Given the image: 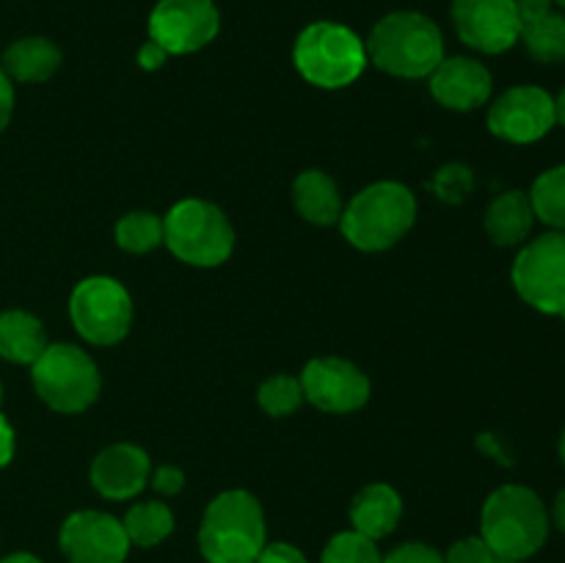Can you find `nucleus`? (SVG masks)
<instances>
[{
	"instance_id": "a19ab883",
	"label": "nucleus",
	"mask_w": 565,
	"mask_h": 563,
	"mask_svg": "<svg viewBox=\"0 0 565 563\" xmlns=\"http://www.w3.org/2000/svg\"><path fill=\"white\" fill-rule=\"evenodd\" d=\"M497 563H524V561H505V557H497Z\"/></svg>"
},
{
	"instance_id": "f704fd0d",
	"label": "nucleus",
	"mask_w": 565,
	"mask_h": 563,
	"mask_svg": "<svg viewBox=\"0 0 565 563\" xmlns=\"http://www.w3.org/2000/svg\"><path fill=\"white\" fill-rule=\"evenodd\" d=\"M166 59H169V53L158 42H152V39L138 50V64H141V70H160L166 64Z\"/></svg>"
},
{
	"instance_id": "c9c22d12",
	"label": "nucleus",
	"mask_w": 565,
	"mask_h": 563,
	"mask_svg": "<svg viewBox=\"0 0 565 563\" xmlns=\"http://www.w3.org/2000/svg\"><path fill=\"white\" fill-rule=\"evenodd\" d=\"M11 456H14V428L0 414V469L11 461Z\"/></svg>"
},
{
	"instance_id": "4be33fe9",
	"label": "nucleus",
	"mask_w": 565,
	"mask_h": 563,
	"mask_svg": "<svg viewBox=\"0 0 565 563\" xmlns=\"http://www.w3.org/2000/svg\"><path fill=\"white\" fill-rule=\"evenodd\" d=\"M121 524H125L130 544L154 546L171 535V530H174V513H171V508L160 500L136 502V506L125 513Z\"/></svg>"
},
{
	"instance_id": "2eb2a0df",
	"label": "nucleus",
	"mask_w": 565,
	"mask_h": 563,
	"mask_svg": "<svg viewBox=\"0 0 565 563\" xmlns=\"http://www.w3.org/2000/svg\"><path fill=\"white\" fill-rule=\"evenodd\" d=\"M92 484L105 500H130L149 484V453L138 445H110L92 461Z\"/></svg>"
},
{
	"instance_id": "6ab92c4d",
	"label": "nucleus",
	"mask_w": 565,
	"mask_h": 563,
	"mask_svg": "<svg viewBox=\"0 0 565 563\" xmlns=\"http://www.w3.org/2000/svg\"><path fill=\"white\" fill-rule=\"evenodd\" d=\"M61 50L44 36H25L9 44L0 70L17 83H44L58 72Z\"/></svg>"
},
{
	"instance_id": "423d86ee",
	"label": "nucleus",
	"mask_w": 565,
	"mask_h": 563,
	"mask_svg": "<svg viewBox=\"0 0 565 563\" xmlns=\"http://www.w3.org/2000/svg\"><path fill=\"white\" fill-rule=\"evenodd\" d=\"M163 243L182 263L215 268L235 252V230L215 204L204 199H182L163 219Z\"/></svg>"
},
{
	"instance_id": "1a4fd4ad",
	"label": "nucleus",
	"mask_w": 565,
	"mask_h": 563,
	"mask_svg": "<svg viewBox=\"0 0 565 563\" xmlns=\"http://www.w3.org/2000/svg\"><path fill=\"white\" fill-rule=\"evenodd\" d=\"M513 287L533 309L565 315V232L539 235L519 252L513 263Z\"/></svg>"
},
{
	"instance_id": "4c0bfd02",
	"label": "nucleus",
	"mask_w": 565,
	"mask_h": 563,
	"mask_svg": "<svg viewBox=\"0 0 565 563\" xmlns=\"http://www.w3.org/2000/svg\"><path fill=\"white\" fill-rule=\"evenodd\" d=\"M0 563H42V561H39L36 555H31V552H14V555L3 557Z\"/></svg>"
},
{
	"instance_id": "7c9ffc66",
	"label": "nucleus",
	"mask_w": 565,
	"mask_h": 563,
	"mask_svg": "<svg viewBox=\"0 0 565 563\" xmlns=\"http://www.w3.org/2000/svg\"><path fill=\"white\" fill-rule=\"evenodd\" d=\"M254 563H309L303 552L292 544H265Z\"/></svg>"
},
{
	"instance_id": "c03bdc74",
	"label": "nucleus",
	"mask_w": 565,
	"mask_h": 563,
	"mask_svg": "<svg viewBox=\"0 0 565 563\" xmlns=\"http://www.w3.org/2000/svg\"><path fill=\"white\" fill-rule=\"evenodd\" d=\"M563 318H565V315H563Z\"/></svg>"
},
{
	"instance_id": "37998d69",
	"label": "nucleus",
	"mask_w": 565,
	"mask_h": 563,
	"mask_svg": "<svg viewBox=\"0 0 565 563\" xmlns=\"http://www.w3.org/2000/svg\"><path fill=\"white\" fill-rule=\"evenodd\" d=\"M0 401H3V384H0Z\"/></svg>"
},
{
	"instance_id": "0eeeda50",
	"label": "nucleus",
	"mask_w": 565,
	"mask_h": 563,
	"mask_svg": "<svg viewBox=\"0 0 565 563\" xmlns=\"http://www.w3.org/2000/svg\"><path fill=\"white\" fill-rule=\"evenodd\" d=\"M31 381L36 395L61 414L86 412L103 386L94 359L70 342L44 348L42 357L31 364Z\"/></svg>"
},
{
	"instance_id": "c85d7f7f",
	"label": "nucleus",
	"mask_w": 565,
	"mask_h": 563,
	"mask_svg": "<svg viewBox=\"0 0 565 563\" xmlns=\"http://www.w3.org/2000/svg\"><path fill=\"white\" fill-rule=\"evenodd\" d=\"M445 563H497V555L486 544L483 535H469V539L456 541L445 555Z\"/></svg>"
},
{
	"instance_id": "cd10ccee",
	"label": "nucleus",
	"mask_w": 565,
	"mask_h": 563,
	"mask_svg": "<svg viewBox=\"0 0 565 563\" xmlns=\"http://www.w3.org/2000/svg\"><path fill=\"white\" fill-rule=\"evenodd\" d=\"M472 185H475L472 171H469L463 163L445 166V169L436 171L434 182H430V188L436 191V196L445 199L447 204L463 202V199H467V193L472 191Z\"/></svg>"
},
{
	"instance_id": "aec40b11",
	"label": "nucleus",
	"mask_w": 565,
	"mask_h": 563,
	"mask_svg": "<svg viewBox=\"0 0 565 563\" xmlns=\"http://www.w3.org/2000/svg\"><path fill=\"white\" fill-rule=\"evenodd\" d=\"M47 346V331L36 315L25 309L0 312V357L6 362L33 364Z\"/></svg>"
},
{
	"instance_id": "c756f323",
	"label": "nucleus",
	"mask_w": 565,
	"mask_h": 563,
	"mask_svg": "<svg viewBox=\"0 0 565 563\" xmlns=\"http://www.w3.org/2000/svg\"><path fill=\"white\" fill-rule=\"evenodd\" d=\"M384 563H445V557L434 546L414 541V544H401L397 550H392Z\"/></svg>"
},
{
	"instance_id": "f8f14e48",
	"label": "nucleus",
	"mask_w": 565,
	"mask_h": 563,
	"mask_svg": "<svg viewBox=\"0 0 565 563\" xmlns=\"http://www.w3.org/2000/svg\"><path fill=\"white\" fill-rule=\"evenodd\" d=\"M58 546L70 563H125L130 539L110 513L75 511L61 524Z\"/></svg>"
},
{
	"instance_id": "e433bc0d",
	"label": "nucleus",
	"mask_w": 565,
	"mask_h": 563,
	"mask_svg": "<svg viewBox=\"0 0 565 563\" xmlns=\"http://www.w3.org/2000/svg\"><path fill=\"white\" fill-rule=\"evenodd\" d=\"M552 522H555V528L561 533H565V489H561V495L552 502Z\"/></svg>"
},
{
	"instance_id": "7ed1b4c3",
	"label": "nucleus",
	"mask_w": 565,
	"mask_h": 563,
	"mask_svg": "<svg viewBox=\"0 0 565 563\" xmlns=\"http://www.w3.org/2000/svg\"><path fill=\"white\" fill-rule=\"evenodd\" d=\"M265 546V513L254 495L224 491L207 506L199 550L207 563H254Z\"/></svg>"
},
{
	"instance_id": "6e6552de",
	"label": "nucleus",
	"mask_w": 565,
	"mask_h": 563,
	"mask_svg": "<svg viewBox=\"0 0 565 563\" xmlns=\"http://www.w3.org/2000/svg\"><path fill=\"white\" fill-rule=\"evenodd\" d=\"M70 318L77 334L92 346H116L132 323V298L110 276H88L72 290Z\"/></svg>"
},
{
	"instance_id": "ddd939ff",
	"label": "nucleus",
	"mask_w": 565,
	"mask_h": 563,
	"mask_svg": "<svg viewBox=\"0 0 565 563\" xmlns=\"http://www.w3.org/2000/svg\"><path fill=\"white\" fill-rule=\"evenodd\" d=\"M452 22L463 44L480 53H505L519 42L516 0H452Z\"/></svg>"
},
{
	"instance_id": "9b49d317",
	"label": "nucleus",
	"mask_w": 565,
	"mask_h": 563,
	"mask_svg": "<svg viewBox=\"0 0 565 563\" xmlns=\"http://www.w3.org/2000/svg\"><path fill=\"white\" fill-rule=\"evenodd\" d=\"M555 125V97L539 86L508 88L489 108V130L502 141H541Z\"/></svg>"
},
{
	"instance_id": "72a5a7b5",
	"label": "nucleus",
	"mask_w": 565,
	"mask_h": 563,
	"mask_svg": "<svg viewBox=\"0 0 565 563\" xmlns=\"http://www.w3.org/2000/svg\"><path fill=\"white\" fill-rule=\"evenodd\" d=\"M552 0H516V11H519V22L527 25V22L539 20V17L550 14L552 11Z\"/></svg>"
},
{
	"instance_id": "f257e3e1",
	"label": "nucleus",
	"mask_w": 565,
	"mask_h": 563,
	"mask_svg": "<svg viewBox=\"0 0 565 563\" xmlns=\"http://www.w3.org/2000/svg\"><path fill=\"white\" fill-rule=\"evenodd\" d=\"M480 535L497 557L527 561L550 535V513L533 489L519 484L491 491L480 513Z\"/></svg>"
},
{
	"instance_id": "58836bf2",
	"label": "nucleus",
	"mask_w": 565,
	"mask_h": 563,
	"mask_svg": "<svg viewBox=\"0 0 565 563\" xmlns=\"http://www.w3.org/2000/svg\"><path fill=\"white\" fill-rule=\"evenodd\" d=\"M555 121H561V125L565 127V86H563V92L557 94V99H555Z\"/></svg>"
},
{
	"instance_id": "a878e982",
	"label": "nucleus",
	"mask_w": 565,
	"mask_h": 563,
	"mask_svg": "<svg viewBox=\"0 0 565 563\" xmlns=\"http://www.w3.org/2000/svg\"><path fill=\"white\" fill-rule=\"evenodd\" d=\"M257 403L263 406L265 414H270V417H290V414L298 412V406L303 403L301 379H292V375H274V379H268L259 386Z\"/></svg>"
},
{
	"instance_id": "f03ea898",
	"label": "nucleus",
	"mask_w": 565,
	"mask_h": 563,
	"mask_svg": "<svg viewBox=\"0 0 565 563\" xmlns=\"http://www.w3.org/2000/svg\"><path fill=\"white\" fill-rule=\"evenodd\" d=\"M367 59L395 77H428L445 61V39L419 11H392L370 33Z\"/></svg>"
},
{
	"instance_id": "393cba45",
	"label": "nucleus",
	"mask_w": 565,
	"mask_h": 563,
	"mask_svg": "<svg viewBox=\"0 0 565 563\" xmlns=\"http://www.w3.org/2000/svg\"><path fill=\"white\" fill-rule=\"evenodd\" d=\"M116 243L130 254H147L163 243V219L154 213H127L116 224Z\"/></svg>"
},
{
	"instance_id": "dca6fc26",
	"label": "nucleus",
	"mask_w": 565,
	"mask_h": 563,
	"mask_svg": "<svg viewBox=\"0 0 565 563\" xmlns=\"http://www.w3.org/2000/svg\"><path fill=\"white\" fill-rule=\"evenodd\" d=\"M430 94L450 110H475L489 103L491 97V72L480 61L463 59H445L428 75Z\"/></svg>"
},
{
	"instance_id": "412c9836",
	"label": "nucleus",
	"mask_w": 565,
	"mask_h": 563,
	"mask_svg": "<svg viewBox=\"0 0 565 563\" xmlns=\"http://www.w3.org/2000/svg\"><path fill=\"white\" fill-rule=\"evenodd\" d=\"M533 204L524 191H505L486 210V232L497 246H519L533 230Z\"/></svg>"
},
{
	"instance_id": "b1692460",
	"label": "nucleus",
	"mask_w": 565,
	"mask_h": 563,
	"mask_svg": "<svg viewBox=\"0 0 565 563\" xmlns=\"http://www.w3.org/2000/svg\"><path fill=\"white\" fill-rule=\"evenodd\" d=\"M530 204L535 219L550 224L552 230L565 232V166L546 169L530 188Z\"/></svg>"
},
{
	"instance_id": "2f4dec72",
	"label": "nucleus",
	"mask_w": 565,
	"mask_h": 563,
	"mask_svg": "<svg viewBox=\"0 0 565 563\" xmlns=\"http://www.w3.org/2000/svg\"><path fill=\"white\" fill-rule=\"evenodd\" d=\"M152 486L154 491H160V495H180L182 486H185V475H182V469L177 467H158L152 475Z\"/></svg>"
},
{
	"instance_id": "79ce46f5",
	"label": "nucleus",
	"mask_w": 565,
	"mask_h": 563,
	"mask_svg": "<svg viewBox=\"0 0 565 563\" xmlns=\"http://www.w3.org/2000/svg\"><path fill=\"white\" fill-rule=\"evenodd\" d=\"M552 3H557V6H561V9H565V0H552Z\"/></svg>"
},
{
	"instance_id": "20e7f679",
	"label": "nucleus",
	"mask_w": 565,
	"mask_h": 563,
	"mask_svg": "<svg viewBox=\"0 0 565 563\" xmlns=\"http://www.w3.org/2000/svg\"><path fill=\"white\" fill-rule=\"evenodd\" d=\"M417 221V199L401 182H375L359 191L342 210L340 226L348 243L362 252L395 246Z\"/></svg>"
},
{
	"instance_id": "ea45409f",
	"label": "nucleus",
	"mask_w": 565,
	"mask_h": 563,
	"mask_svg": "<svg viewBox=\"0 0 565 563\" xmlns=\"http://www.w3.org/2000/svg\"><path fill=\"white\" fill-rule=\"evenodd\" d=\"M561 458H563V467H565V431H563V436H561Z\"/></svg>"
},
{
	"instance_id": "473e14b6",
	"label": "nucleus",
	"mask_w": 565,
	"mask_h": 563,
	"mask_svg": "<svg viewBox=\"0 0 565 563\" xmlns=\"http://www.w3.org/2000/svg\"><path fill=\"white\" fill-rule=\"evenodd\" d=\"M11 114H14V86H11V77L0 70V132L9 127Z\"/></svg>"
},
{
	"instance_id": "5701e85b",
	"label": "nucleus",
	"mask_w": 565,
	"mask_h": 563,
	"mask_svg": "<svg viewBox=\"0 0 565 563\" xmlns=\"http://www.w3.org/2000/svg\"><path fill=\"white\" fill-rule=\"evenodd\" d=\"M519 42H524L527 53L541 64H561L565 61V17L555 9L539 20L522 25Z\"/></svg>"
},
{
	"instance_id": "4468645a",
	"label": "nucleus",
	"mask_w": 565,
	"mask_h": 563,
	"mask_svg": "<svg viewBox=\"0 0 565 563\" xmlns=\"http://www.w3.org/2000/svg\"><path fill=\"white\" fill-rule=\"evenodd\" d=\"M303 397L320 412L348 414L370 401V379L348 359L320 357L303 368Z\"/></svg>"
},
{
	"instance_id": "39448f33",
	"label": "nucleus",
	"mask_w": 565,
	"mask_h": 563,
	"mask_svg": "<svg viewBox=\"0 0 565 563\" xmlns=\"http://www.w3.org/2000/svg\"><path fill=\"white\" fill-rule=\"evenodd\" d=\"M292 61L312 86L345 88L367 66V44L340 22H312L298 33Z\"/></svg>"
},
{
	"instance_id": "f3484780",
	"label": "nucleus",
	"mask_w": 565,
	"mask_h": 563,
	"mask_svg": "<svg viewBox=\"0 0 565 563\" xmlns=\"http://www.w3.org/2000/svg\"><path fill=\"white\" fill-rule=\"evenodd\" d=\"M403 517V500L392 486L370 484L353 497L351 522L353 530L379 541L397 528Z\"/></svg>"
},
{
	"instance_id": "bb28decb",
	"label": "nucleus",
	"mask_w": 565,
	"mask_h": 563,
	"mask_svg": "<svg viewBox=\"0 0 565 563\" xmlns=\"http://www.w3.org/2000/svg\"><path fill=\"white\" fill-rule=\"evenodd\" d=\"M320 563H384V557L373 539L356 533V530H345L326 544Z\"/></svg>"
},
{
	"instance_id": "9d476101",
	"label": "nucleus",
	"mask_w": 565,
	"mask_h": 563,
	"mask_svg": "<svg viewBox=\"0 0 565 563\" xmlns=\"http://www.w3.org/2000/svg\"><path fill=\"white\" fill-rule=\"evenodd\" d=\"M221 28L213 0H160L149 14V39L169 55L196 53Z\"/></svg>"
},
{
	"instance_id": "a211bd4d",
	"label": "nucleus",
	"mask_w": 565,
	"mask_h": 563,
	"mask_svg": "<svg viewBox=\"0 0 565 563\" xmlns=\"http://www.w3.org/2000/svg\"><path fill=\"white\" fill-rule=\"evenodd\" d=\"M292 202H296L301 219L318 226L337 224L342 210H345L337 182L320 169H309L296 177V182H292Z\"/></svg>"
}]
</instances>
